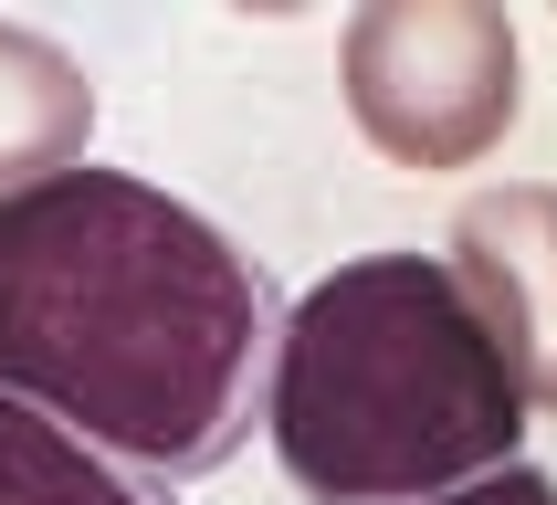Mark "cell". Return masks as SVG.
Here are the masks:
<instances>
[{
    "label": "cell",
    "mask_w": 557,
    "mask_h": 505,
    "mask_svg": "<svg viewBox=\"0 0 557 505\" xmlns=\"http://www.w3.org/2000/svg\"><path fill=\"white\" fill-rule=\"evenodd\" d=\"M274 337L263 263L169 189L63 169L0 200V390L106 464L221 473L274 401Z\"/></svg>",
    "instance_id": "cell-1"
},
{
    "label": "cell",
    "mask_w": 557,
    "mask_h": 505,
    "mask_svg": "<svg viewBox=\"0 0 557 505\" xmlns=\"http://www.w3.org/2000/svg\"><path fill=\"white\" fill-rule=\"evenodd\" d=\"M263 432L315 505H442L516 464L527 390L442 253H358L284 316Z\"/></svg>",
    "instance_id": "cell-2"
},
{
    "label": "cell",
    "mask_w": 557,
    "mask_h": 505,
    "mask_svg": "<svg viewBox=\"0 0 557 505\" xmlns=\"http://www.w3.org/2000/svg\"><path fill=\"white\" fill-rule=\"evenodd\" d=\"M347 106L400 169H473L527 106L516 22L484 0H379L347 22Z\"/></svg>",
    "instance_id": "cell-3"
},
{
    "label": "cell",
    "mask_w": 557,
    "mask_h": 505,
    "mask_svg": "<svg viewBox=\"0 0 557 505\" xmlns=\"http://www.w3.org/2000/svg\"><path fill=\"white\" fill-rule=\"evenodd\" d=\"M463 295L484 306L505 369L527 390V410H557V189L516 180L453 211V253H442Z\"/></svg>",
    "instance_id": "cell-4"
},
{
    "label": "cell",
    "mask_w": 557,
    "mask_h": 505,
    "mask_svg": "<svg viewBox=\"0 0 557 505\" xmlns=\"http://www.w3.org/2000/svg\"><path fill=\"white\" fill-rule=\"evenodd\" d=\"M85 137H95V85L85 63L42 42V32L0 22V200L85 169Z\"/></svg>",
    "instance_id": "cell-5"
},
{
    "label": "cell",
    "mask_w": 557,
    "mask_h": 505,
    "mask_svg": "<svg viewBox=\"0 0 557 505\" xmlns=\"http://www.w3.org/2000/svg\"><path fill=\"white\" fill-rule=\"evenodd\" d=\"M0 505H180V484L106 464L95 442H74L63 421L0 390Z\"/></svg>",
    "instance_id": "cell-6"
},
{
    "label": "cell",
    "mask_w": 557,
    "mask_h": 505,
    "mask_svg": "<svg viewBox=\"0 0 557 505\" xmlns=\"http://www.w3.org/2000/svg\"><path fill=\"white\" fill-rule=\"evenodd\" d=\"M442 505H557V484L536 464H505V473H484V484H463V495H442Z\"/></svg>",
    "instance_id": "cell-7"
}]
</instances>
